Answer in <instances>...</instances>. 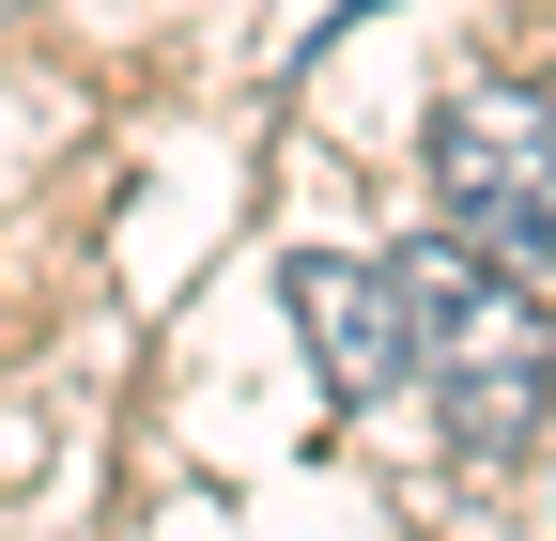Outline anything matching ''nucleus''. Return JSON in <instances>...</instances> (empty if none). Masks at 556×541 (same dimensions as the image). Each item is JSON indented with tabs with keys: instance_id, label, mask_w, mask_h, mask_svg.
Segmentation results:
<instances>
[{
	"instance_id": "nucleus-1",
	"label": "nucleus",
	"mask_w": 556,
	"mask_h": 541,
	"mask_svg": "<svg viewBox=\"0 0 556 541\" xmlns=\"http://www.w3.org/2000/svg\"><path fill=\"white\" fill-rule=\"evenodd\" d=\"M387 294H402V387L448 418V449H479V464L526 449L541 402H556V325H541V294L510 279V263H479L464 232H448V248H402Z\"/></svg>"
},
{
	"instance_id": "nucleus-2",
	"label": "nucleus",
	"mask_w": 556,
	"mask_h": 541,
	"mask_svg": "<svg viewBox=\"0 0 556 541\" xmlns=\"http://www.w3.org/2000/svg\"><path fill=\"white\" fill-rule=\"evenodd\" d=\"M433 201H448V232H464L479 263H510V279L556 294V109H541L526 78L448 93V124H433Z\"/></svg>"
},
{
	"instance_id": "nucleus-3",
	"label": "nucleus",
	"mask_w": 556,
	"mask_h": 541,
	"mask_svg": "<svg viewBox=\"0 0 556 541\" xmlns=\"http://www.w3.org/2000/svg\"><path fill=\"white\" fill-rule=\"evenodd\" d=\"M294 310H309V341L340 387H402V294H387V263H294Z\"/></svg>"
},
{
	"instance_id": "nucleus-4",
	"label": "nucleus",
	"mask_w": 556,
	"mask_h": 541,
	"mask_svg": "<svg viewBox=\"0 0 556 541\" xmlns=\"http://www.w3.org/2000/svg\"><path fill=\"white\" fill-rule=\"evenodd\" d=\"M541 511H556V480H541Z\"/></svg>"
}]
</instances>
